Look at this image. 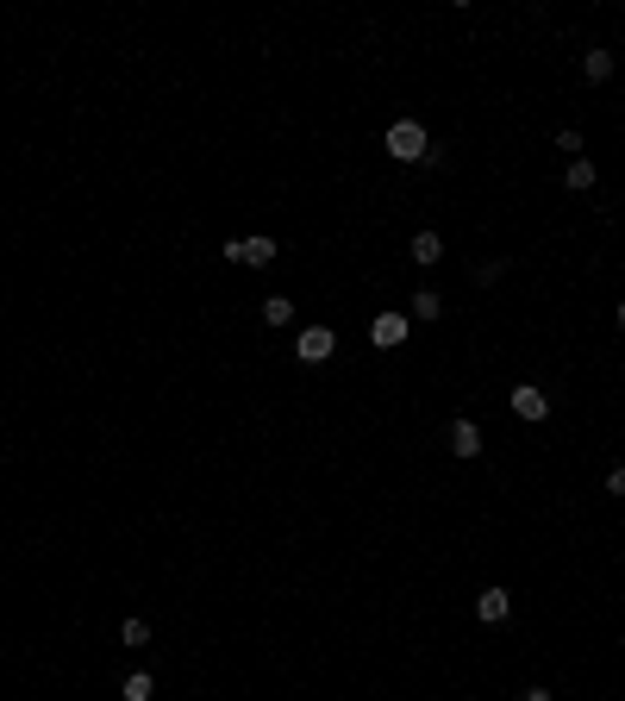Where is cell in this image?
<instances>
[{
    "label": "cell",
    "mask_w": 625,
    "mask_h": 701,
    "mask_svg": "<svg viewBox=\"0 0 625 701\" xmlns=\"http://www.w3.org/2000/svg\"><path fill=\"white\" fill-rule=\"evenodd\" d=\"M388 157H394V163H432L425 126H419V120H394V126H388Z\"/></svg>",
    "instance_id": "obj_1"
},
{
    "label": "cell",
    "mask_w": 625,
    "mask_h": 701,
    "mask_svg": "<svg viewBox=\"0 0 625 701\" xmlns=\"http://www.w3.org/2000/svg\"><path fill=\"white\" fill-rule=\"evenodd\" d=\"M226 257L245 264V270H269V264H275V238H263V232H256V238H232Z\"/></svg>",
    "instance_id": "obj_2"
},
{
    "label": "cell",
    "mask_w": 625,
    "mask_h": 701,
    "mask_svg": "<svg viewBox=\"0 0 625 701\" xmlns=\"http://www.w3.org/2000/svg\"><path fill=\"white\" fill-rule=\"evenodd\" d=\"M332 351H338V338H332V326H307V332L294 338V357H300V364H326Z\"/></svg>",
    "instance_id": "obj_3"
},
{
    "label": "cell",
    "mask_w": 625,
    "mask_h": 701,
    "mask_svg": "<svg viewBox=\"0 0 625 701\" xmlns=\"http://www.w3.org/2000/svg\"><path fill=\"white\" fill-rule=\"evenodd\" d=\"M370 338L381 345V351H394V345H406V313H375Z\"/></svg>",
    "instance_id": "obj_4"
},
{
    "label": "cell",
    "mask_w": 625,
    "mask_h": 701,
    "mask_svg": "<svg viewBox=\"0 0 625 701\" xmlns=\"http://www.w3.org/2000/svg\"><path fill=\"white\" fill-rule=\"evenodd\" d=\"M513 414H519V420H544V414H550V401H544V389H531V382H519V389H513Z\"/></svg>",
    "instance_id": "obj_5"
},
{
    "label": "cell",
    "mask_w": 625,
    "mask_h": 701,
    "mask_svg": "<svg viewBox=\"0 0 625 701\" xmlns=\"http://www.w3.org/2000/svg\"><path fill=\"white\" fill-rule=\"evenodd\" d=\"M476 614H482L488 626H500V620L513 614V595H506V589H482V595H476Z\"/></svg>",
    "instance_id": "obj_6"
},
{
    "label": "cell",
    "mask_w": 625,
    "mask_h": 701,
    "mask_svg": "<svg viewBox=\"0 0 625 701\" xmlns=\"http://www.w3.org/2000/svg\"><path fill=\"white\" fill-rule=\"evenodd\" d=\"M451 451H457V457H482V426H476V420H457V426H451Z\"/></svg>",
    "instance_id": "obj_7"
},
{
    "label": "cell",
    "mask_w": 625,
    "mask_h": 701,
    "mask_svg": "<svg viewBox=\"0 0 625 701\" xmlns=\"http://www.w3.org/2000/svg\"><path fill=\"white\" fill-rule=\"evenodd\" d=\"M582 76H588V82H613V50H588V57H582Z\"/></svg>",
    "instance_id": "obj_8"
},
{
    "label": "cell",
    "mask_w": 625,
    "mask_h": 701,
    "mask_svg": "<svg viewBox=\"0 0 625 701\" xmlns=\"http://www.w3.org/2000/svg\"><path fill=\"white\" fill-rule=\"evenodd\" d=\"M444 257V238L438 232H413V264H438Z\"/></svg>",
    "instance_id": "obj_9"
},
{
    "label": "cell",
    "mask_w": 625,
    "mask_h": 701,
    "mask_svg": "<svg viewBox=\"0 0 625 701\" xmlns=\"http://www.w3.org/2000/svg\"><path fill=\"white\" fill-rule=\"evenodd\" d=\"M120 696H125V701H150V696H156V683H150L144 670H131V677L120 683Z\"/></svg>",
    "instance_id": "obj_10"
},
{
    "label": "cell",
    "mask_w": 625,
    "mask_h": 701,
    "mask_svg": "<svg viewBox=\"0 0 625 701\" xmlns=\"http://www.w3.org/2000/svg\"><path fill=\"white\" fill-rule=\"evenodd\" d=\"M563 182H569V188H594V163H588V157H576V163L563 169Z\"/></svg>",
    "instance_id": "obj_11"
},
{
    "label": "cell",
    "mask_w": 625,
    "mask_h": 701,
    "mask_svg": "<svg viewBox=\"0 0 625 701\" xmlns=\"http://www.w3.org/2000/svg\"><path fill=\"white\" fill-rule=\"evenodd\" d=\"M438 313H444V301H438L432 288H419V294H413V319H438Z\"/></svg>",
    "instance_id": "obj_12"
},
{
    "label": "cell",
    "mask_w": 625,
    "mask_h": 701,
    "mask_svg": "<svg viewBox=\"0 0 625 701\" xmlns=\"http://www.w3.org/2000/svg\"><path fill=\"white\" fill-rule=\"evenodd\" d=\"M263 319H269V326H288V319H294V301H288V294L263 301Z\"/></svg>",
    "instance_id": "obj_13"
},
{
    "label": "cell",
    "mask_w": 625,
    "mask_h": 701,
    "mask_svg": "<svg viewBox=\"0 0 625 701\" xmlns=\"http://www.w3.org/2000/svg\"><path fill=\"white\" fill-rule=\"evenodd\" d=\"M120 639H125V645H150V626H144V620H125Z\"/></svg>",
    "instance_id": "obj_14"
},
{
    "label": "cell",
    "mask_w": 625,
    "mask_h": 701,
    "mask_svg": "<svg viewBox=\"0 0 625 701\" xmlns=\"http://www.w3.org/2000/svg\"><path fill=\"white\" fill-rule=\"evenodd\" d=\"M557 150H563V157L576 163V150H582V132H557Z\"/></svg>",
    "instance_id": "obj_15"
},
{
    "label": "cell",
    "mask_w": 625,
    "mask_h": 701,
    "mask_svg": "<svg viewBox=\"0 0 625 701\" xmlns=\"http://www.w3.org/2000/svg\"><path fill=\"white\" fill-rule=\"evenodd\" d=\"M607 495H625V463L613 470V476H607Z\"/></svg>",
    "instance_id": "obj_16"
},
{
    "label": "cell",
    "mask_w": 625,
    "mask_h": 701,
    "mask_svg": "<svg viewBox=\"0 0 625 701\" xmlns=\"http://www.w3.org/2000/svg\"><path fill=\"white\" fill-rule=\"evenodd\" d=\"M519 701H557V696H550V689H525Z\"/></svg>",
    "instance_id": "obj_17"
},
{
    "label": "cell",
    "mask_w": 625,
    "mask_h": 701,
    "mask_svg": "<svg viewBox=\"0 0 625 701\" xmlns=\"http://www.w3.org/2000/svg\"><path fill=\"white\" fill-rule=\"evenodd\" d=\"M620 326H625V301H620Z\"/></svg>",
    "instance_id": "obj_18"
}]
</instances>
